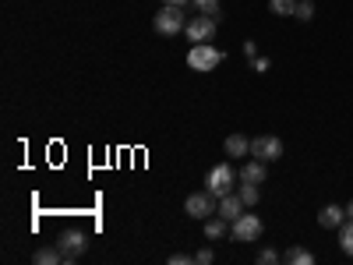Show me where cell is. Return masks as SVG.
I'll return each mask as SVG.
<instances>
[{
	"mask_svg": "<svg viewBox=\"0 0 353 265\" xmlns=\"http://www.w3.org/2000/svg\"><path fill=\"white\" fill-rule=\"evenodd\" d=\"M343 223H346V205H325L318 213V226H325V230H339Z\"/></svg>",
	"mask_w": 353,
	"mask_h": 265,
	"instance_id": "30bf717a",
	"label": "cell"
},
{
	"mask_svg": "<svg viewBox=\"0 0 353 265\" xmlns=\"http://www.w3.org/2000/svg\"><path fill=\"white\" fill-rule=\"evenodd\" d=\"M261 230H265V226H261V219H258L254 213H241L237 219L230 223V237L241 241V244H251V241L261 237Z\"/></svg>",
	"mask_w": 353,
	"mask_h": 265,
	"instance_id": "277c9868",
	"label": "cell"
},
{
	"mask_svg": "<svg viewBox=\"0 0 353 265\" xmlns=\"http://www.w3.org/2000/svg\"><path fill=\"white\" fill-rule=\"evenodd\" d=\"M251 68H254L258 75H265V71H269V57H261V53H258L254 61H251Z\"/></svg>",
	"mask_w": 353,
	"mask_h": 265,
	"instance_id": "603a6c76",
	"label": "cell"
},
{
	"mask_svg": "<svg viewBox=\"0 0 353 265\" xmlns=\"http://www.w3.org/2000/svg\"><path fill=\"white\" fill-rule=\"evenodd\" d=\"M191 262H194L191 255H170L166 258V265H191Z\"/></svg>",
	"mask_w": 353,
	"mask_h": 265,
	"instance_id": "cb8c5ba5",
	"label": "cell"
},
{
	"mask_svg": "<svg viewBox=\"0 0 353 265\" xmlns=\"http://www.w3.org/2000/svg\"><path fill=\"white\" fill-rule=\"evenodd\" d=\"M184 8H176V4H166L163 11H156L152 18V28L159 36H176V32H184Z\"/></svg>",
	"mask_w": 353,
	"mask_h": 265,
	"instance_id": "7a4b0ae2",
	"label": "cell"
},
{
	"mask_svg": "<svg viewBox=\"0 0 353 265\" xmlns=\"http://www.w3.org/2000/svg\"><path fill=\"white\" fill-rule=\"evenodd\" d=\"M286 262H290V265H314V255H311L307 248H290V251H286Z\"/></svg>",
	"mask_w": 353,
	"mask_h": 265,
	"instance_id": "9a60e30c",
	"label": "cell"
},
{
	"mask_svg": "<svg viewBox=\"0 0 353 265\" xmlns=\"http://www.w3.org/2000/svg\"><path fill=\"white\" fill-rule=\"evenodd\" d=\"M237 181H248V184H261L265 181V163L261 159H248L244 166H241V173H237Z\"/></svg>",
	"mask_w": 353,
	"mask_h": 265,
	"instance_id": "7c38bea8",
	"label": "cell"
},
{
	"mask_svg": "<svg viewBox=\"0 0 353 265\" xmlns=\"http://www.w3.org/2000/svg\"><path fill=\"white\" fill-rule=\"evenodd\" d=\"M184 209H188V216H191V219H201V223H205L209 216H216L219 198H216V195H209V191H194V195H188Z\"/></svg>",
	"mask_w": 353,
	"mask_h": 265,
	"instance_id": "5b68a950",
	"label": "cell"
},
{
	"mask_svg": "<svg viewBox=\"0 0 353 265\" xmlns=\"http://www.w3.org/2000/svg\"><path fill=\"white\" fill-rule=\"evenodd\" d=\"M346 219H353V202L346 205Z\"/></svg>",
	"mask_w": 353,
	"mask_h": 265,
	"instance_id": "484cf974",
	"label": "cell"
},
{
	"mask_svg": "<svg viewBox=\"0 0 353 265\" xmlns=\"http://www.w3.org/2000/svg\"><path fill=\"white\" fill-rule=\"evenodd\" d=\"M61 248H39L36 251V265H57V262H61Z\"/></svg>",
	"mask_w": 353,
	"mask_h": 265,
	"instance_id": "2e32d148",
	"label": "cell"
},
{
	"mask_svg": "<svg viewBox=\"0 0 353 265\" xmlns=\"http://www.w3.org/2000/svg\"><path fill=\"white\" fill-rule=\"evenodd\" d=\"M237 195L244 198V205H258V198H261L258 184H248V181H241V191H237Z\"/></svg>",
	"mask_w": 353,
	"mask_h": 265,
	"instance_id": "ac0fdd59",
	"label": "cell"
},
{
	"mask_svg": "<svg viewBox=\"0 0 353 265\" xmlns=\"http://www.w3.org/2000/svg\"><path fill=\"white\" fill-rule=\"evenodd\" d=\"M226 61V53L223 50H216L212 43H191V50H188V68L191 71H216L219 64Z\"/></svg>",
	"mask_w": 353,
	"mask_h": 265,
	"instance_id": "6da1fadb",
	"label": "cell"
},
{
	"mask_svg": "<svg viewBox=\"0 0 353 265\" xmlns=\"http://www.w3.org/2000/svg\"><path fill=\"white\" fill-rule=\"evenodd\" d=\"M219 237H226V219L216 213L205 219V241H219Z\"/></svg>",
	"mask_w": 353,
	"mask_h": 265,
	"instance_id": "4fadbf2b",
	"label": "cell"
},
{
	"mask_svg": "<svg viewBox=\"0 0 353 265\" xmlns=\"http://www.w3.org/2000/svg\"><path fill=\"white\" fill-rule=\"evenodd\" d=\"M223 153H226L230 159H244V156H251V141H248L244 135H230V138L223 141Z\"/></svg>",
	"mask_w": 353,
	"mask_h": 265,
	"instance_id": "8fae6325",
	"label": "cell"
},
{
	"mask_svg": "<svg viewBox=\"0 0 353 265\" xmlns=\"http://www.w3.org/2000/svg\"><path fill=\"white\" fill-rule=\"evenodd\" d=\"M191 8L198 14H209V18H219V0H191Z\"/></svg>",
	"mask_w": 353,
	"mask_h": 265,
	"instance_id": "e0dca14e",
	"label": "cell"
},
{
	"mask_svg": "<svg viewBox=\"0 0 353 265\" xmlns=\"http://www.w3.org/2000/svg\"><path fill=\"white\" fill-rule=\"evenodd\" d=\"M233 166L230 163H216L209 173H205V191L209 195H216V198H223V195H230L233 191Z\"/></svg>",
	"mask_w": 353,
	"mask_h": 265,
	"instance_id": "3957f363",
	"label": "cell"
},
{
	"mask_svg": "<svg viewBox=\"0 0 353 265\" xmlns=\"http://www.w3.org/2000/svg\"><path fill=\"white\" fill-rule=\"evenodd\" d=\"M184 36H188L191 43H209V39L216 36V18H209V14H194V18L184 25Z\"/></svg>",
	"mask_w": 353,
	"mask_h": 265,
	"instance_id": "52a82bcc",
	"label": "cell"
},
{
	"mask_svg": "<svg viewBox=\"0 0 353 265\" xmlns=\"http://www.w3.org/2000/svg\"><path fill=\"white\" fill-rule=\"evenodd\" d=\"M244 57H251V61H254V57H258V46H254V43H251V39H248V43H244Z\"/></svg>",
	"mask_w": 353,
	"mask_h": 265,
	"instance_id": "d4e9b609",
	"label": "cell"
},
{
	"mask_svg": "<svg viewBox=\"0 0 353 265\" xmlns=\"http://www.w3.org/2000/svg\"><path fill=\"white\" fill-rule=\"evenodd\" d=\"M279 262V251L276 248H261L258 251V265H276Z\"/></svg>",
	"mask_w": 353,
	"mask_h": 265,
	"instance_id": "44dd1931",
	"label": "cell"
},
{
	"mask_svg": "<svg viewBox=\"0 0 353 265\" xmlns=\"http://www.w3.org/2000/svg\"><path fill=\"white\" fill-rule=\"evenodd\" d=\"M244 209H248V205H244V198L230 191V195H223V198H219V209H216V213H219L226 223H233V219H237Z\"/></svg>",
	"mask_w": 353,
	"mask_h": 265,
	"instance_id": "9c48e42d",
	"label": "cell"
},
{
	"mask_svg": "<svg viewBox=\"0 0 353 265\" xmlns=\"http://www.w3.org/2000/svg\"><path fill=\"white\" fill-rule=\"evenodd\" d=\"M336 233H339V248H343V255H353V219H346Z\"/></svg>",
	"mask_w": 353,
	"mask_h": 265,
	"instance_id": "5bb4252c",
	"label": "cell"
},
{
	"mask_svg": "<svg viewBox=\"0 0 353 265\" xmlns=\"http://www.w3.org/2000/svg\"><path fill=\"white\" fill-rule=\"evenodd\" d=\"M166 4H173V0H166Z\"/></svg>",
	"mask_w": 353,
	"mask_h": 265,
	"instance_id": "4316f807",
	"label": "cell"
},
{
	"mask_svg": "<svg viewBox=\"0 0 353 265\" xmlns=\"http://www.w3.org/2000/svg\"><path fill=\"white\" fill-rule=\"evenodd\" d=\"M212 262H216L212 248H201V251H194V265H212Z\"/></svg>",
	"mask_w": 353,
	"mask_h": 265,
	"instance_id": "7402d4cb",
	"label": "cell"
},
{
	"mask_svg": "<svg viewBox=\"0 0 353 265\" xmlns=\"http://www.w3.org/2000/svg\"><path fill=\"white\" fill-rule=\"evenodd\" d=\"M269 8H272V14H293L297 11V0H269Z\"/></svg>",
	"mask_w": 353,
	"mask_h": 265,
	"instance_id": "d6986e66",
	"label": "cell"
},
{
	"mask_svg": "<svg viewBox=\"0 0 353 265\" xmlns=\"http://www.w3.org/2000/svg\"><path fill=\"white\" fill-rule=\"evenodd\" d=\"M57 248H61L64 255H81L85 248H88V233L85 230H78V226H71V230H64L61 237H57Z\"/></svg>",
	"mask_w": 353,
	"mask_h": 265,
	"instance_id": "ba28073f",
	"label": "cell"
},
{
	"mask_svg": "<svg viewBox=\"0 0 353 265\" xmlns=\"http://www.w3.org/2000/svg\"><path fill=\"white\" fill-rule=\"evenodd\" d=\"M251 156L261 163H272L283 156V141L276 135H258V138H251Z\"/></svg>",
	"mask_w": 353,
	"mask_h": 265,
	"instance_id": "8992f818",
	"label": "cell"
},
{
	"mask_svg": "<svg viewBox=\"0 0 353 265\" xmlns=\"http://www.w3.org/2000/svg\"><path fill=\"white\" fill-rule=\"evenodd\" d=\"M293 18H297V21H311V18H314V4H311V0H297V11H293Z\"/></svg>",
	"mask_w": 353,
	"mask_h": 265,
	"instance_id": "ffe728a7",
	"label": "cell"
}]
</instances>
